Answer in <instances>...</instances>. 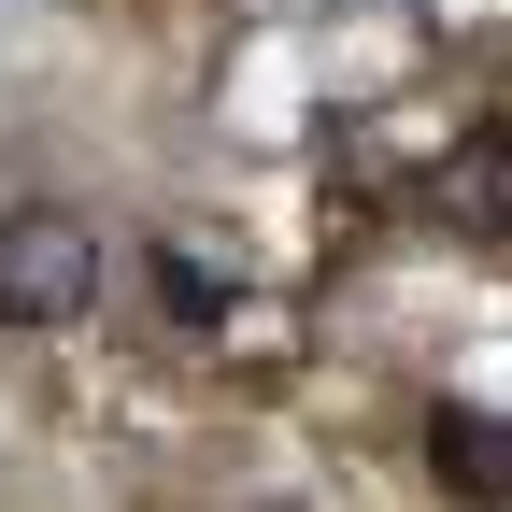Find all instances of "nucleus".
<instances>
[{
    "label": "nucleus",
    "instance_id": "obj_1",
    "mask_svg": "<svg viewBox=\"0 0 512 512\" xmlns=\"http://www.w3.org/2000/svg\"><path fill=\"white\" fill-rule=\"evenodd\" d=\"M100 299V228L72 200H15L0 214V328H72Z\"/></svg>",
    "mask_w": 512,
    "mask_h": 512
},
{
    "label": "nucleus",
    "instance_id": "obj_2",
    "mask_svg": "<svg viewBox=\"0 0 512 512\" xmlns=\"http://www.w3.org/2000/svg\"><path fill=\"white\" fill-rule=\"evenodd\" d=\"M143 271H157V313H171V328H228V313H242V256L214 228H157Z\"/></svg>",
    "mask_w": 512,
    "mask_h": 512
},
{
    "label": "nucleus",
    "instance_id": "obj_3",
    "mask_svg": "<svg viewBox=\"0 0 512 512\" xmlns=\"http://www.w3.org/2000/svg\"><path fill=\"white\" fill-rule=\"evenodd\" d=\"M441 214H456L470 242H512V114L456 128V157H441Z\"/></svg>",
    "mask_w": 512,
    "mask_h": 512
},
{
    "label": "nucleus",
    "instance_id": "obj_4",
    "mask_svg": "<svg viewBox=\"0 0 512 512\" xmlns=\"http://www.w3.org/2000/svg\"><path fill=\"white\" fill-rule=\"evenodd\" d=\"M427 470L456 484L470 512H512V413H441L427 427Z\"/></svg>",
    "mask_w": 512,
    "mask_h": 512
}]
</instances>
